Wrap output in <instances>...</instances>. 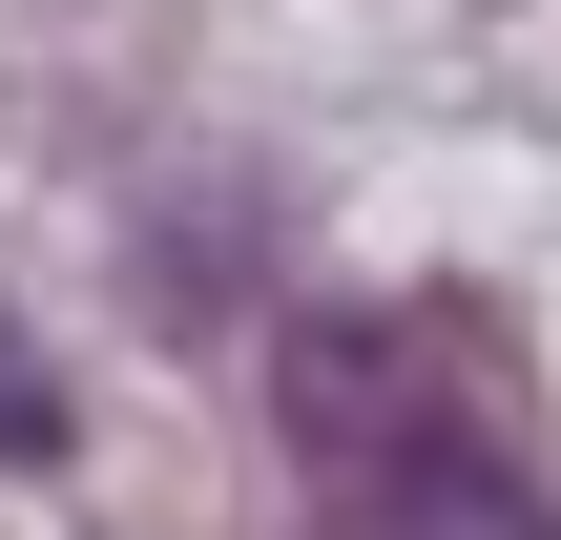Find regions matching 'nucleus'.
Instances as JSON below:
<instances>
[{"instance_id":"f257e3e1","label":"nucleus","mask_w":561,"mask_h":540,"mask_svg":"<svg viewBox=\"0 0 561 540\" xmlns=\"http://www.w3.org/2000/svg\"><path fill=\"white\" fill-rule=\"evenodd\" d=\"M271 416H291V479H312V540H561L541 479L500 458L479 375L416 333V312H312L271 354Z\"/></svg>"}]
</instances>
